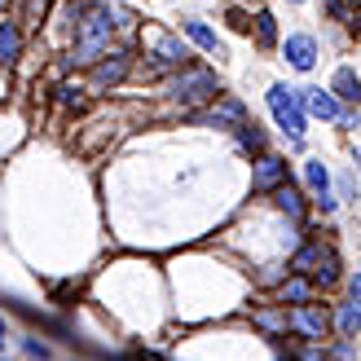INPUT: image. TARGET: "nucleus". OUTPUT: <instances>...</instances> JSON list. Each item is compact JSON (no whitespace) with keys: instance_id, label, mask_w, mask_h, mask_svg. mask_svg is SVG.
<instances>
[{"instance_id":"nucleus-10","label":"nucleus","mask_w":361,"mask_h":361,"mask_svg":"<svg viewBox=\"0 0 361 361\" xmlns=\"http://www.w3.org/2000/svg\"><path fill=\"white\" fill-rule=\"evenodd\" d=\"M282 53H286V62H291L295 71H313V62H317V40H313V35H291V40L282 44Z\"/></svg>"},{"instance_id":"nucleus-14","label":"nucleus","mask_w":361,"mask_h":361,"mask_svg":"<svg viewBox=\"0 0 361 361\" xmlns=\"http://www.w3.org/2000/svg\"><path fill=\"white\" fill-rule=\"evenodd\" d=\"M274 203H278L286 216H291V221H304V194L291 185V180H282V185L274 190Z\"/></svg>"},{"instance_id":"nucleus-12","label":"nucleus","mask_w":361,"mask_h":361,"mask_svg":"<svg viewBox=\"0 0 361 361\" xmlns=\"http://www.w3.org/2000/svg\"><path fill=\"white\" fill-rule=\"evenodd\" d=\"M331 93L339 102H348V106H361V80H357L353 66H339L335 75H331Z\"/></svg>"},{"instance_id":"nucleus-27","label":"nucleus","mask_w":361,"mask_h":361,"mask_svg":"<svg viewBox=\"0 0 361 361\" xmlns=\"http://www.w3.org/2000/svg\"><path fill=\"white\" fill-rule=\"evenodd\" d=\"M353 31H357V35H361V18H353Z\"/></svg>"},{"instance_id":"nucleus-24","label":"nucleus","mask_w":361,"mask_h":361,"mask_svg":"<svg viewBox=\"0 0 361 361\" xmlns=\"http://www.w3.org/2000/svg\"><path fill=\"white\" fill-rule=\"evenodd\" d=\"M322 5H326L331 18H348V5H344V0H322Z\"/></svg>"},{"instance_id":"nucleus-4","label":"nucleus","mask_w":361,"mask_h":361,"mask_svg":"<svg viewBox=\"0 0 361 361\" xmlns=\"http://www.w3.org/2000/svg\"><path fill=\"white\" fill-rule=\"evenodd\" d=\"M286 326L295 335H304V339H326L331 335V317H326V309H317V304H295L291 317H286Z\"/></svg>"},{"instance_id":"nucleus-19","label":"nucleus","mask_w":361,"mask_h":361,"mask_svg":"<svg viewBox=\"0 0 361 361\" xmlns=\"http://www.w3.org/2000/svg\"><path fill=\"white\" fill-rule=\"evenodd\" d=\"M304 176H309V190L322 198V194H331V172H326V164H322V159H309V164H304Z\"/></svg>"},{"instance_id":"nucleus-20","label":"nucleus","mask_w":361,"mask_h":361,"mask_svg":"<svg viewBox=\"0 0 361 361\" xmlns=\"http://www.w3.org/2000/svg\"><path fill=\"white\" fill-rule=\"evenodd\" d=\"M233 133H238V146L243 150H251V154H264V128H256V123H243V128H233Z\"/></svg>"},{"instance_id":"nucleus-6","label":"nucleus","mask_w":361,"mask_h":361,"mask_svg":"<svg viewBox=\"0 0 361 361\" xmlns=\"http://www.w3.org/2000/svg\"><path fill=\"white\" fill-rule=\"evenodd\" d=\"M150 49H154V66H159V71H180V66H190V49L180 44V35H154Z\"/></svg>"},{"instance_id":"nucleus-9","label":"nucleus","mask_w":361,"mask_h":361,"mask_svg":"<svg viewBox=\"0 0 361 361\" xmlns=\"http://www.w3.org/2000/svg\"><path fill=\"white\" fill-rule=\"evenodd\" d=\"M128 66H133V58H128V53H106V58L102 62H93V84L97 88H111V84H119L123 75H128Z\"/></svg>"},{"instance_id":"nucleus-3","label":"nucleus","mask_w":361,"mask_h":361,"mask_svg":"<svg viewBox=\"0 0 361 361\" xmlns=\"http://www.w3.org/2000/svg\"><path fill=\"white\" fill-rule=\"evenodd\" d=\"M269 111H274L278 128L291 133V137H304V97L286 84H274L269 88Z\"/></svg>"},{"instance_id":"nucleus-17","label":"nucleus","mask_w":361,"mask_h":361,"mask_svg":"<svg viewBox=\"0 0 361 361\" xmlns=\"http://www.w3.org/2000/svg\"><path fill=\"white\" fill-rule=\"evenodd\" d=\"M317 251H322V243H304L295 256H291V274H300V278H313V269H317Z\"/></svg>"},{"instance_id":"nucleus-29","label":"nucleus","mask_w":361,"mask_h":361,"mask_svg":"<svg viewBox=\"0 0 361 361\" xmlns=\"http://www.w3.org/2000/svg\"><path fill=\"white\" fill-rule=\"evenodd\" d=\"M335 361H348V357H335Z\"/></svg>"},{"instance_id":"nucleus-11","label":"nucleus","mask_w":361,"mask_h":361,"mask_svg":"<svg viewBox=\"0 0 361 361\" xmlns=\"http://www.w3.org/2000/svg\"><path fill=\"white\" fill-rule=\"evenodd\" d=\"M180 31H185L190 44H198L203 53H216V58H221V40H216V31L203 23V18H180Z\"/></svg>"},{"instance_id":"nucleus-22","label":"nucleus","mask_w":361,"mask_h":361,"mask_svg":"<svg viewBox=\"0 0 361 361\" xmlns=\"http://www.w3.org/2000/svg\"><path fill=\"white\" fill-rule=\"evenodd\" d=\"M256 326H260V331H269V335H278V331H286V313L260 309V313H256Z\"/></svg>"},{"instance_id":"nucleus-23","label":"nucleus","mask_w":361,"mask_h":361,"mask_svg":"<svg viewBox=\"0 0 361 361\" xmlns=\"http://www.w3.org/2000/svg\"><path fill=\"white\" fill-rule=\"evenodd\" d=\"M58 93H62V106H71V111H80V106H84L80 88H58Z\"/></svg>"},{"instance_id":"nucleus-8","label":"nucleus","mask_w":361,"mask_h":361,"mask_svg":"<svg viewBox=\"0 0 361 361\" xmlns=\"http://www.w3.org/2000/svg\"><path fill=\"white\" fill-rule=\"evenodd\" d=\"M300 97H304V111L317 115V119H339L344 115V102H339L331 88H300Z\"/></svg>"},{"instance_id":"nucleus-21","label":"nucleus","mask_w":361,"mask_h":361,"mask_svg":"<svg viewBox=\"0 0 361 361\" xmlns=\"http://www.w3.org/2000/svg\"><path fill=\"white\" fill-rule=\"evenodd\" d=\"M256 40H260L264 49H274V44H278V27H274V13H269V9L256 13Z\"/></svg>"},{"instance_id":"nucleus-1","label":"nucleus","mask_w":361,"mask_h":361,"mask_svg":"<svg viewBox=\"0 0 361 361\" xmlns=\"http://www.w3.org/2000/svg\"><path fill=\"white\" fill-rule=\"evenodd\" d=\"M111 27H119V23H111V13H102V9H93V13H84V23H80V40H75V49H71V66H93V62H102L106 53H111Z\"/></svg>"},{"instance_id":"nucleus-15","label":"nucleus","mask_w":361,"mask_h":361,"mask_svg":"<svg viewBox=\"0 0 361 361\" xmlns=\"http://www.w3.org/2000/svg\"><path fill=\"white\" fill-rule=\"evenodd\" d=\"M18 53H23V31L18 23H0V66L18 62Z\"/></svg>"},{"instance_id":"nucleus-25","label":"nucleus","mask_w":361,"mask_h":361,"mask_svg":"<svg viewBox=\"0 0 361 361\" xmlns=\"http://www.w3.org/2000/svg\"><path fill=\"white\" fill-rule=\"evenodd\" d=\"M27 357H35V361H44V357H49V348H44V344H35V339H27Z\"/></svg>"},{"instance_id":"nucleus-5","label":"nucleus","mask_w":361,"mask_h":361,"mask_svg":"<svg viewBox=\"0 0 361 361\" xmlns=\"http://www.w3.org/2000/svg\"><path fill=\"white\" fill-rule=\"evenodd\" d=\"M282 180H286V159L282 154H260L256 168H251V190L269 194V190H278Z\"/></svg>"},{"instance_id":"nucleus-16","label":"nucleus","mask_w":361,"mask_h":361,"mask_svg":"<svg viewBox=\"0 0 361 361\" xmlns=\"http://www.w3.org/2000/svg\"><path fill=\"white\" fill-rule=\"evenodd\" d=\"M282 300H286V304H309V300H313V282L300 278V274H286V282H282Z\"/></svg>"},{"instance_id":"nucleus-30","label":"nucleus","mask_w":361,"mask_h":361,"mask_svg":"<svg viewBox=\"0 0 361 361\" xmlns=\"http://www.w3.org/2000/svg\"><path fill=\"white\" fill-rule=\"evenodd\" d=\"M0 9H5V0H0Z\"/></svg>"},{"instance_id":"nucleus-2","label":"nucleus","mask_w":361,"mask_h":361,"mask_svg":"<svg viewBox=\"0 0 361 361\" xmlns=\"http://www.w3.org/2000/svg\"><path fill=\"white\" fill-rule=\"evenodd\" d=\"M168 93L180 106L216 102V97H221V80H216V71H207V66H180L176 75H172V84H168Z\"/></svg>"},{"instance_id":"nucleus-26","label":"nucleus","mask_w":361,"mask_h":361,"mask_svg":"<svg viewBox=\"0 0 361 361\" xmlns=\"http://www.w3.org/2000/svg\"><path fill=\"white\" fill-rule=\"evenodd\" d=\"M353 300L361 304V278H353Z\"/></svg>"},{"instance_id":"nucleus-18","label":"nucleus","mask_w":361,"mask_h":361,"mask_svg":"<svg viewBox=\"0 0 361 361\" xmlns=\"http://www.w3.org/2000/svg\"><path fill=\"white\" fill-rule=\"evenodd\" d=\"M335 326H339V335H357L361 331V304L353 300V304H339V313H335Z\"/></svg>"},{"instance_id":"nucleus-7","label":"nucleus","mask_w":361,"mask_h":361,"mask_svg":"<svg viewBox=\"0 0 361 361\" xmlns=\"http://www.w3.org/2000/svg\"><path fill=\"white\" fill-rule=\"evenodd\" d=\"M203 123H212V128H243L247 123V106L238 97H216V106L207 115H198Z\"/></svg>"},{"instance_id":"nucleus-28","label":"nucleus","mask_w":361,"mask_h":361,"mask_svg":"<svg viewBox=\"0 0 361 361\" xmlns=\"http://www.w3.org/2000/svg\"><path fill=\"white\" fill-rule=\"evenodd\" d=\"M0 339H5V322H0Z\"/></svg>"},{"instance_id":"nucleus-13","label":"nucleus","mask_w":361,"mask_h":361,"mask_svg":"<svg viewBox=\"0 0 361 361\" xmlns=\"http://www.w3.org/2000/svg\"><path fill=\"white\" fill-rule=\"evenodd\" d=\"M313 282H317V286H335V282H339V256H335V247H326V243H322V251H317Z\"/></svg>"}]
</instances>
